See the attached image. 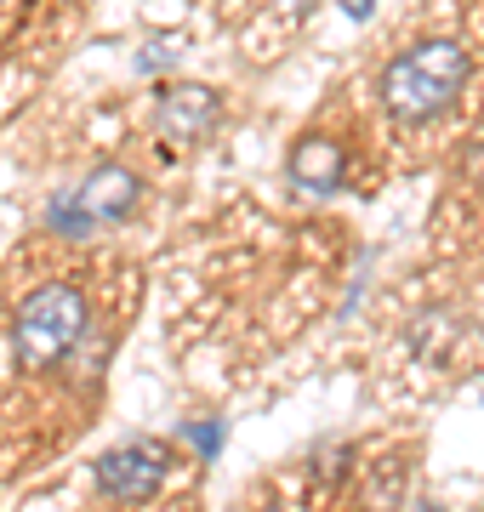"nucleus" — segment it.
<instances>
[{
	"label": "nucleus",
	"mask_w": 484,
	"mask_h": 512,
	"mask_svg": "<svg viewBox=\"0 0 484 512\" xmlns=\"http://www.w3.org/2000/svg\"><path fill=\"white\" fill-rule=\"evenodd\" d=\"M467 86V52L456 40H422L388 63L382 74V103H388L393 120L405 126H422V120H439V114L462 97Z\"/></svg>",
	"instance_id": "f257e3e1"
},
{
	"label": "nucleus",
	"mask_w": 484,
	"mask_h": 512,
	"mask_svg": "<svg viewBox=\"0 0 484 512\" xmlns=\"http://www.w3.org/2000/svg\"><path fill=\"white\" fill-rule=\"evenodd\" d=\"M80 336H86V296L75 285H40L23 296L12 319V353L23 370H52L57 359L75 353Z\"/></svg>",
	"instance_id": "f03ea898"
},
{
	"label": "nucleus",
	"mask_w": 484,
	"mask_h": 512,
	"mask_svg": "<svg viewBox=\"0 0 484 512\" xmlns=\"http://www.w3.org/2000/svg\"><path fill=\"white\" fill-rule=\"evenodd\" d=\"M171 473V456L160 439H131L109 456H97V490L109 495V501H149Z\"/></svg>",
	"instance_id": "7ed1b4c3"
},
{
	"label": "nucleus",
	"mask_w": 484,
	"mask_h": 512,
	"mask_svg": "<svg viewBox=\"0 0 484 512\" xmlns=\"http://www.w3.org/2000/svg\"><path fill=\"white\" fill-rule=\"evenodd\" d=\"M211 126H217V92H205V86H171V92H160V131L166 137L194 143Z\"/></svg>",
	"instance_id": "20e7f679"
},
{
	"label": "nucleus",
	"mask_w": 484,
	"mask_h": 512,
	"mask_svg": "<svg viewBox=\"0 0 484 512\" xmlns=\"http://www.w3.org/2000/svg\"><path fill=\"white\" fill-rule=\"evenodd\" d=\"M75 200L92 222H114V217H126L131 205H137V177H131L126 165H97L92 177L75 188Z\"/></svg>",
	"instance_id": "39448f33"
},
{
	"label": "nucleus",
	"mask_w": 484,
	"mask_h": 512,
	"mask_svg": "<svg viewBox=\"0 0 484 512\" xmlns=\"http://www.w3.org/2000/svg\"><path fill=\"white\" fill-rule=\"evenodd\" d=\"M291 183H297L302 194H331V188L342 183V148H336L331 137L297 143V154H291Z\"/></svg>",
	"instance_id": "423d86ee"
},
{
	"label": "nucleus",
	"mask_w": 484,
	"mask_h": 512,
	"mask_svg": "<svg viewBox=\"0 0 484 512\" xmlns=\"http://www.w3.org/2000/svg\"><path fill=\"white\" fill-rule=\"evenodd\" d=\"M183 439H194L200 456H217V450H223V421H188Z\"/></svg>",
	"instance_id": "0eeeda50"
},
{
	"label": "nucleus",
	"mask_w": 484,
	"mask_h": 512,
	"mask_svg": "<svg viewBox=\"0 0 484 512\" xmlns=\"http://www.w3.org/2000/svg\"><path fill=\"white\" fill-rule=\"evenodd\" d=\"M171 57H177V46H171V40H154V46L137 52V69L149 74V69H160V63H171Z\"/></svg>",
	"instance_id": "6e6552de"
},
{
	"label": "nucleus",
	"mask_w": 484,
	"mask_h": 512,
	"mask_svg": "<svg viewBox=\"0 0 484 512\" xmlns=\"http://www.w3.org/2000/svg\"><path fill=\"white\" fill-rule=\"evenodd\" d=\"M371 6H376V0H342V12H348V18H371Z\"/></svg>",
	"instance_id": "1a4fd4ad"
},
{
	"label": "nucleus",
	"mask_w": 484,
	"mask_h": 512,
	"mask_svg": "<svg viewBox=\"0 0 484 512\" xmlns=\"http://www.w3.org/2000/svg\"><path fill=\"white\" fill-rule=\"evenodd\" d=\"M422 512H439V507H422Z\"/></svg>",
	"instance_id": "9d476101"
}]
</instances>
